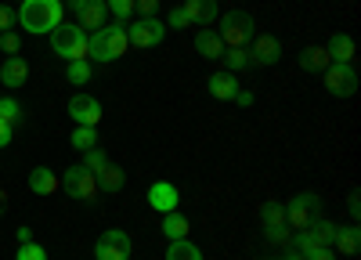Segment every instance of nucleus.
Returning <instances> with one entry per match:
<instances>
[{"label": "nucleus", "mask_w": 361, "mask_h": 260, "mask_svg": "<svg viewBox=\"0 0 361 260\" xmlns=\"http://www.w3.org/2000/svg\"><path fill=\"white\" fill-rule=\"evenodd\" d=\"M166 25H170V29H188L192 22H188V15H185V8H173V11L166 15Z\"/></svg>", "instance_id": "36"}, {"label": "nucleus", "mask_w": 361, "mask_h": 260, "mask_svg": "<svg viewBox=\"0 0 361 260\" xmlns=\"http://www.w3.org/2000/svg\"><path fill=\"white\" fill-rule=\"evenodd\" d=\"M250 66H275L279 58H282V44H279V37H271V33H264V37H257L250 47Z\"/></svg>", "instance_id": "11"}, {"label": "nucleus", "mask_w": 361, "mask_h": 260, "mask_svg": "<svg viewBox=\"0 0 361 260\" xmlns=\"http://www.w3.org/2000/svg\"><path fill=\"white\" fill-rule=\"evenodd\" d=\"M206 87H209V94L221 98V101H231V98L238 94V80H235V73H214Z\"/></svg>", "instance_id": "15"}, {"label": "nucleus", "mask_w": 361, "mask_h": 260, "mask_svg": "<svg viewBox=\"0 0 361 260\" xmlns=\"http://www.w3.org/2000/svg\"><path fill=\"white\" fill-rule=\"evenodd\" d=\"M15 260H47V249L37 246V242H22L18 253H15Z\"/></svg>", "instance_id": "34"}, {"label": "nucleus", "mask_w": 361, "mask_h": 260, "mask_svg": "<svg viewBox=\"0 0 361 260\" xmlns=\"http://www.w3.org/2000/svg\"><path fill=\"white\" fill-rule=\"evenodd\" d=\"M69 116L83 127H98L102 123V101L90 94H76V98H69Z\"/></svg>", "instance_id": "12"}, {"label": "nucleus", "mask_w": 361, "mask_h": 260, "mask_svg": "<svg viewBox=\"0 0 361 260\" xmlns=\"http://www.w3.org/2000/svg\"><path fill=\"white\" fill-rule=\"evenodd\" d=\"M347 210H350V217H357V192H350V202H347Z\"/></svg>", "instance_id": "43"}, {"label": "nucleus", "mask_w": 361, "mask_h": 260, "mask_svg": "<svg viewBox=\"0 0 361 260\" xmlns=\"http://www.w3.org/2000/svg\"><path fill=\"white\" fill-rule=\"evenodd\" d=\"M307 235H311L318 246H333L336 224H333V221H325V217H314V221H311V228H307Z\"/></svg>", "instance_id": "24"}, {"label": "nucleus", "mask_w": 361, "mask_h": 260, "mask_svg": "<svg viewBox=\"0 0 361 260\" xmlns=\"http://www.w3.org/2000/svg\"><path fill=\"white\" fill-rule=\"evenodd\" d=\"M264 239H267V242H282V246H289V242H293L289 224H264Z\"/></svg>", "instance_id": "30"}, {"label": "nucleus", "mask_w": 361, "mask_h": 260, "mask_svg": "<svg viewBox=\"0 0 361 260\" xmlns=\"http://www.w3.org/2000/svg\"><path fill=\"white\" fill-rule=\"evenodd\" d=\"M51 47L69 62H80V58H87V33L76 22H62L58 29H51Z\"/></svg>", "instance_id": "3"}, {"label": "nucleus", "mask_w": 361, "mask_h": 260, "mask_svg": "<svg viewBox=\"0 0 361 260\" xmlns=\"http://www.w3.org/2000/svg\"><path fill=\"white\" fill-rule=\"evenodd\" d=\"M73 149L76 152H87V149H94L98 144V127H83V123H76V130H73Z\"/></svg>", "instance_id": "25"}, {"label": "nucleus", "mask_w": 361, "mask_h": 260, "mask_svg": "<svg viewBox=\"0 0 361 260\" xmlns=\"http://www.w3.org/2000/svg\"><path fill=\"white\" fill-rule=\"evenodd\" d=\"M314 217H322V199H318L314 192H300V195H293V199L286 202V224H289V228L307 231Z\"/></svg>", "instance_id": "5"}, {"label": "nucleus", "mask_w": 361, "mask_h": 260, "mask_svg": "<svg viewBox=\"0 0 361 260\" xmlns=\"http://www.w3.org/2000/svg\"><path fill=\"white\" fill-rule=\"evenodd\" d=\"M260 217H264V224H286V206L282 202H264Z\"/></svg>", "instance_id": "33"}, {"label": "nucleus", "mask_w": 361, "mask_h": 260, "mask_svg": "<svg viewBox=\"0 0 361 260\" xmlns=\"http://www.w3.org/2000/svg\"><path fill=\"white\" fill-rule=\"evenodd\" d=\"M134 11L141 18H156L159 15V0H134Z\"/></svg>", "instance_id": "35"}, {"label": "nucleus", "mask_w": 361, "mask_h": 260, "mask_svg": "<svg viewBox=\"0 0 361 260\" xmlns=\"http://www.w3.org/2000/svg\"><path fill=\"white\" fill-rule=\"evenodd\" d=\"M0 80H4V87H22L29 80V66L22 62L18 54H11L4 66H0Z\"/></svg>", "instance_id": "17"}, {"label": "nucleus", "mask_w": 361, "mask_h": 260, "mask_svg": "<svg viewBox=\"0 0 361 260\" xmlns=\"http://www.w3.org/2000/svg\"><path fill=\"white\" fill-rule=\"evenodd\" d=\"M83 166L90 170V173H94V178H98V173L109 166V156L98 149V144H94V149H87V159H83Z\"/></svg>", "instance_id": "29"}, {"label": "nucleus", "mask_w": 361, "mask_h": 260, "mask_svg": "<svg viewBox=\"0 0 361 260\" xmlns=\"http://www.w3.org/2000/svg\"><path fill=\"white\" fill-rule=\"evenodd\" d=\"M29 192H37V195L58 192V178L51 173V166H33V173H29Z\"/></svg>", "instance_id": "19"}, {"label": "nucleus", "mask_w": 361, "mask_h": 260, "mask_svg": "<svg viewBox=\"0 0 361 260\" xmlns=\"http://www.w3.org/2000/svg\"><path fill=\"white\" fill-rule=\"evenodd\" d=\"M195 51H199L202 58H221V54H224V44H221V37H217V33L202 29V33L195 37Z\"/></svg>", "instance_id": "23"}, {"label": "nucleus", "mask_w": 361, "mask_h": 260, "mask_svg": "<svg viewBox=\"0 0 361 260\" xmlns=\"http://www.w3.org/2000/svg\"><path fill=\"white\" fill-rule=\"evenodd\" d=\"M282 260H304V256H296V253H289V256H282Z\"/></svg>", "instance_id": "44"}, {"label": "nucleus", "mask_w": 361, "mask_h": 260, "mask_svg": "<svg viewBox=\"0 0 361 260\" xmlns=\"http://www.w3.org/2000/svg\"><path fill=\"white\" fill-rule=\"evenodd\" d=\"M105 8L116 15V22H119V25H123V22L134 15V0H105Z\"/></svg>", "instance_id": "31"}, {"label": "nucleus", "mask_w": 361, "mask_h": 260, "mask_svg": "<svg viewBox=\"0 0 361 260\" xmlns=\"http://www.w3.org/2000/svg\"><path fill=\"white\" fill-rule=\"evenodd\" d=\"M231 101H235V105H243V109H250V105H253V91H238Z\"/></svg>", "instance_id": "41"}, {"label": "nucleus", "mask_w": 361, "mask_h": 260, "mask_svg": "<svg viewBox=\"0 0 361 260\" xmlns=\"http://www.w3.org/2000/svg\"><path fill=\"white\" fill-rule=\"evenodd\" d=\"M185 15H188V22L209 25V22H217L221 8H217V0H188V4H185Z\"/></svg>", "instance_id": "14"}, {"label": "nucleus", "mask_w": 361, "mask_h": 260, "mask_svg": "<svg viewBox=\"0 0 361 260\" xmlns=\"http://www.w3.org/2000/svg\"><path fill=\"white\" fill-rule=\"evenodd\" d=\"M127 47H130V40H127V29L119 22L102 25L94 37H87V58H94V62H116Z\"/></svg>", "instance_id": "2"}, {"label": "nucleus", "mask_w": 361, "mask_h": 260, "mask_svg": "<svg viewBox=\"0 0 361 260\" xmlns=\"http://www.w3.org/2000/svg\"><path fill=\"white\" fill-rule=\"evenodd\" d=\"M15 18H18V15H15L11 8H4V4H0V33H8V29L15 25Z\"/></svg>", "instance_id": "39"}, {"label": "nucleus", "mask_w": 361, "mask_h": 260, "mask_svg": "<svg viewBox=\"0 0 361 260\" xmlns=\"http://www.w3.org/2000/svg\"><path fill=\"white\" fill-rule=\"evenodd\" d=\"M333 249H336V253H343V256H354V253L361 249V235H357V224H350V228H340V224H336V235H333Z\"/></svg>", "instance_id": "16"}, {"label": "nucleus", "mask_w": 361, "mask_h": 260, "mask_svg": "<svg viewBox=\"0 0 361 260\" xmlns=\"http://www.w3.org/2000/svg\"><path fill=\"white\" fill-rule=\"evenodd\" d=\"M329 66H333V58H329V51L322 44H314L300 54V69H307V73H325Z\"/></svg>", "instance_id": "18"}, {"label": "nucleus", "mask_w": 361, "mask_h": 260, "mask_svg": "<svg viewBox=\"0 0 361 260\" xmlns=\"http://www.w3.org/2000/svg\"><path fill=\"white\" fill-rule=\"evenodd\" d=\"M0 120H8L15 130L22 127V101L15 98H0Z\"/></svg>", "instance_id": "28"}, {"label": "nucleus", "mask_w": 361, "mask_h": 260, "mask_svg": "<svg viewBox=\"0 0 361 260\" xmlns=\"http://www.w3.org/2000/svg\"><path fill=\"white\" fill-rule=\"evenodd\" d=\"M11 137H15V127H11L8 120H0V149H8Z\"/></svg>", "instance_id": "40"}, {"label": "nucleus", "mask_w": 361, "mask_h": 260, "mask_svg": "<svg viewBox=\"0 0 361 260\" xmlns=\"http://www.w3.org/2000/svg\"><path fill=\"white\" fill-rule=\"evenodd\" d=\"M73 11H76V25L83 29H90V33H98V29L105 25V15H109V8H105V0H73Z\"/></svg>", "instance_id": "10"}, {"label": "nucleus", "mask_w": 361, "mask_h": 260, "mask_svg": "<svg viewBox=\"0 0 361 260\" xmlns=\"http://www.w3.org/2000/svg\"><path fill=\"white\" fill-rule=\"evenodd\" d=\"M15 235H18V242H33V231H29V228H25V224H22V228H18V231H15Z\"/></svg>", "instance_id": "42"}, {"label": "nucleus", "mask_w": 361, "mask_h": 260, "mask_svg": "<svg viewBox=\"0 0 361 260\" xmlns=\"http://www.w3.org/2000/svg\"><path fill=\"white\" fill-rule=\"evenodd\" d=\"M62 188H66L73 199H83V202H90V199L98 195V178H94V173H90L83 163H80V166H69V170H66Z\"/></svg>", "instance_id": "8"}, {"label": "nucleus", "mask_w": 361, "mask_h": 260, "mask_svg": "<svg viewBox=\"0 0 361 260\" xmlns=\"http://www.w3.org/2000/svg\"><path fill=\"white\" fill-rule=\"evenodd\" d=\"M66 76H69V83H87L90 80V66H87V58H80V62H69V69H66Z\"/></svg>", "instance_id": "32"}, {"label": "nucleus", "mask_w": 361, "mask_h": 260, "mask_svg": "<svg viewBox=\"0 0 361 260\" xmlns=\"http://www.w3.org/2000/svg\"><path fill=\"white\" fill-rule=\"evenodd\" d=\"M224 62H228V73H243L250 66V51L246 47H224Z\"/></svg>", "instance_id": "27"}, {"label": "nucleus", "mask_w": 361, "mask_h": 260, "mask_svg": "<svg viewBox=\"0 0 361 260\" xmlns=\"http://www.w3.org/2000/svg\"><path fill=\"white\" fill-rule=\"evenodd\" d=\"M188 228H192V221H188V217H180L177 210L163 213V235H166L170 242H177V239H188Z\"/></svg>", "instance_id": "21"}, {"label": "nucleus", "mask_w": 361, "mask_h": 260, "mask_svg": "<svg viewBox=\"0 0 361 260\" xmlns=\"http://www.w3.org/2000/svg\"><path fill=\"white\" fill-rule=\"evenodd\" d=\"M123 185H127V173L119 170V166H112V163L98 173V192H109V195H112V192H119Z\"/></svg>", "instance_id": "22"}, {"label": "nucleus", "mask_w": 361, "mask_h": 260, "mask_svg": "<svg viewBox=\"0 0 361 260\" xmlns=\"http://www.w3.org/2000/svg\"><path fill=\"white\" fill-rule=\"evenodd\" d=\"M0 47H4L8 54H18V47H22V40H18V33H11V29H8V33H4V37H0Z\"/></svg>", "instance_id": "37"}, {"label": "nucleus", "mask_w": 361, "mask_h": 260, "mask_svg": "<svg viewBox=\"0 0 361 260\" xmlns=\"http://www.w3.org/2000/svg\"><path fill=\"white\" fill-rule=\"evenodd\" d=\"M221 18V44L224 47H250L253 44V15L246 11H224Z\"/></svg>", "instance_id": "4"}, {"label": "nucleus", "mask_w": 361, "mask_h": 260, "mask_svg": "<svg viewBox=\"0 0 361 260\" xmlns=\"http://www.w3.org/2000/svg\"><path fill=\"white\" fill-rule=\"evenodd\" d=\"M177 202H180V192H177L170 181H156L152 188H148V206H152L156 213H170V210H177Z\"/></svg>", "instance_id": "13"}, {"label": "nucleus", "mask_w": 361, "mask_h": 260, "mask_svg": "<svg viewBox=\"0 0 361 260\" xmlns=\"http://www.w3.org/2000/svg\"><path fill=\"white\" fill-rule=\"evenodd\" d=\"M130 253H134V242H130L127 231H119V228H109L94 242V260H130Z\"/></svg>", "instance_id": "6"}, {"label": "nucleus", "mask_w": 361, "mask_h": 260, "mask_svg": "<svg viewBox=\"0 0 361 260\" xmlns=\"http://www.w3.org/2000/svg\"><path fill=\"white\" fill-rule=\"evenodd\" d=\"M166 260H202V253H199V246H192L188 239H177V242L166 246Z\"/></svg>", "instance_id": "26"}, {"label": "nucleus", "mask_w": 361, "mask_h": 260, "mask_svg": "<svg viewBox=\"0 0 361 260\" xmlns=\"http://www.w3.org/2000/svg\"><path fill=\"white\" fill-rule=\"evenodd\" d=\"M163 33H166L163 18H137L127 29V40H130V47H156L163 40Z\"/></svg>", "instance_id": "9"}, {"label": "nucleus", "mask_w": 361, "mask_h": 260, "mask_svg": "<svg viewBox=\"0 0 361 260\" xmlns=\"http://www.w3.org/2000/svg\"><path fill=\"white\" fill-rule=\"evenodd\" d=\"M25 33H51V29L62 25L66 4L62 0H22V11H15Z\"/></svg>", "instance_id": "1"}, {"label": "nucleus", "mask_w": 361, "mask_h": 260, "mask_svg": "<svg viewBox=\"0 0 361 260\" xmlns=\"http://www.w3.org/2000/svg\"><path fill=\"white\" fill-rule=\"evenodd\" d=\"M325 51H329L333 62H354V40L347 33H333V37H329V44H325Z\"/></svg>", "instance_id": "20"}, {"label": "nucleus", "mask_w": 361, "mask_h": 260, "mask_svg": "<svg viewBox=\"0 0 361 260\" xmlns=\"http://www.w3.org/2000/svg\"><path fill=\"white\" fill-rule=\"evenodd\" d=\"M307 260H336V249H333V246H314V249L307 253Z\"/></svg>", "instance_id": "38"}, {"label": "nucleus", "mask_w": 361, "mask_h": 260, "mask_svg": "<svg viewBox=\"0 0 361 260\" xmlns=\"http://www.w3.org/2000/svg\"><path fill=\"white\" fill-rule=\"evenodd\" d=\"M325 87H329V94H336V98H350L357 91V69L350 62H333L325 73Z\"/></svg>", "instance_id": "7"}]
</instances>
